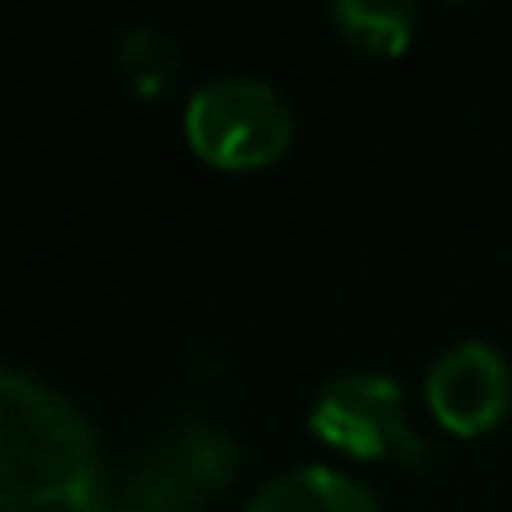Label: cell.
<instances>
[{
    "mask_svg": "<svg viewBox=\"0 0 512 512\" xmlns=\"http://www.w3.org/2000/svg\"><path fill=\"white\" fill-rule=\"evenodd\" d=\"M292 108L252 77H221L194 90L185 108V135L203 162L221 171L274 167L292 149Z\"/></svg>",
    "mask_w": 512,
    "mask_h": 512,
    "instance_id": "2",
    "label": "cell"
},
{
    "mask_svg": "<svg viewBox=\"0 0 512 512\" xmlns=\"http://www.w3.org/2000/svg\"><path fill=\"white\" fill-rule=\"evenodd\" d=\"M180 45L158 27H131L117 41V68L140 99H162L180 81Z\"/></svg>",
    "mask_w": 512,
    "mask_h": 512,
    "instance_id": "8",
    "label": "cell"
},
{
    "mask_svg": "<svg viewBox=\"0 0 512 512\" xmlns=\"http://www.w3.org/2000/svg\"><path fill=\"white\" fill-rule=\"evenodd\" d=\"M0 508L104 512V459L90 423L23 369L0 373Z\"/></svg>",
    "mask_w": 512,
    "mask_h": 512,
    "instance_id": "1",
    "label": "cell"
},
{
    "mask_svg": "<svg viewBox=\"0 0 512 512\" xmlns=\"http://www.w3.org/2000/svg\"><path fill=\"white\" fill-rule=\"evenodd\" d=\"M427 409L454 436L495 432L512 409V369L486 342H459L427 373Z\"/></svg>",
    "mask_w": 512,
    "mask_h": 512,
    "instance_id": "5",
    "label": "cell"
},
{
    "mask_svg": "<svg viewBox=\"0 0 512 512\" xmlns=\"http://www.w3.org/2000/svg\"><path fill=\"white\" fill-rule=\"evenodd\" d=\"M243 512H387L369 486L337 468H292L256 490Z\"/></svg>",
    "mask_w": 512,
    "mask_h": 512,
    "instance_id": "6",
    "label": "cell"
},
{
    "mask_svg": "<svg viewBox=\"0 0 512 512\" xmlns=\"http://www.w3.org/2000/svg\"><path fill=\"white\" fill-rule=\"evenodd\" d=\"M310 432L346 459H396L414 472L432 463V450L418 441L414 423H409L405 391L387 373H342V378H333L310 405Z\"/></svg>",
    "mask_w": 512,
    "mask_h": 512,
    "instance_id": "3",
    "label": "cell"
},
{
    "mask_svg": "<svg viewBox=\"0 0 512 512\" xmlns=\"http://www.w3.org/2000/svg\"><path fill=\"white\" fill-rule=\"evenodd\" d=\"M328 23L351 50L391 59V54H405L414 41L418 9L409 0H337L328 5Z\"/></svg>",
    "mask_w": 512,
    "mask_h": 512,
    "instance_id": "7",
    "label": "cell"
},
{
    "mask_svg": "<svg viewBox=\"0 0 512 512\" xmlns=\"http://www.w3.org/2000/svg\"><path fill=\"white\" fill-rule=\"evenodd\" d=\"M126 512H144V508H126Z\"/></svg>",
    "mask_w": 512,
    "mask_h": 512,
    "instance_id": "9",
    "label": "cell"
},
{
    "mask_svg": "<svg viewBox=\"0 0 512 512\" xmlns=\"http://www.w3.org/2000/svg\"><path fill=\"white\" fill-rule=\"evenodd\" d=\"M239 445L212 423H180L140 450L131 495L144 512H203L239 477Z\"/></svg>",
    "mask_w": 512,
    "mask_h": 512,
    "instance_id": "4",
    "label": "cell"
}]
</instances>
